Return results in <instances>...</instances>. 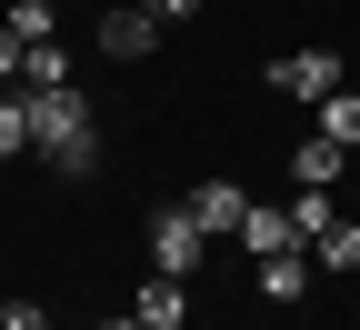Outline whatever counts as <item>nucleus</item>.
<instances>
[{"label":"nucleus","mask_w":360,"mask_h":330,"mask_svg":"<svg viewBox=\"0 0 360 330\" xmlns=\"http://www.w3.org/2000/svg\"><path fill=\"white\" fill-rule=\"evenodd\" d=\"M20 101H30L40 160H51L60 180H90V170H101V110L80 101V80H60V90H20Z\"/></svg>","instance_id":"1"},{"label":"nucleus","mask_w":360,"mask_h":330,"mask_svg":"<svg viewBox=\"0 0 360 330\" xmlns=\"http://www.w3.org/2000/svg\"><path fill=\"white\" fill-rule=\"evenodd\" d=\"M210 260V230L191 220V201H170V210H150V270H170V280H191Z\"/></svg>","instance_id":"2"},{"label":"nucleus","mask_w":360,"mask_h":330,"mask_svg":"<svg viewBox=\"0 0 360 330\" xmlns=\"http://www.w3.org/2000/svg\"><path fill=\"white\" fill-rule=\"evenodd\" d=\"M160 30H170V20L150 11V0H120V11H101V51H110V61H150Z\"/></svg>","instance_id":"3"},{"label":"nucleus","mask_w":360,"mask_h":330,"mask_svg":"<svg viewBox=\"0 0 360 330\" xmlns=\"http://www.w3.org/2000/svg\"><path fill=\"white\" fill-rule=\"evenodd\" d=\"M270 90H290V101H330V90H340V51H290V61H270Z\"/></svg>","instance_id":"4"},{"label":"nucleus","mask_w":360,"mask_h":330,"mask_svg":"<svg viewBox=\"0 0 360 330\" xmlns=\"http://www.w3.org/2000/svg\"><path fill=\"white\" fill-rule=\"evenodd\" d=\"M191 220L210 230V241H240V220H250V191H231V180H200V191H191Z\"/></svg>","instance_id":"5"},{"label":"nucleus","mask_w":360,"mask_h":330,"mask_svg":"<svg viewBox=\"0 0 360 330\" xmlns=\"http://www.w3.org/2000/svg\"><path fill=\"white\" fill-rule=\"evenodd\" d=\"M240 250H260V260H270V250H300V220H290L281 201H250V220H240Z\"/></svg>","instance_id":"6"},{"label":"nucleus","mask_w":360,"mask_h":330,"mask_svg":"<svg viewBox=\"0 0 360 330\" xmlns=\"http://www.w3.org/2000/svg\"><path fill=\"white\" fill-rule=\"evenodd\" d=\"M340 170H350V151H340V140H321V130H310L300 151H290V180H310V191H330Z\"/></svg>","instance_id":"7"},{"label":"nucleus","mask_w":360,"mask_h":330,"mask_svg":"<svg viewBox=\"0 0 360 330\" xmlns=\"http://www.w3.org/2000/svg\"><path fill=\"white\" fill-rule=\"evenodd\" d=\"M191 320V291H180L170 270H150V291H141V330H180Z\"/></svg>","instance_id":"8"},{"label":"nucleus","mask_w":360,"mask_h":330,"mask_svg":"<svg viewBox=\"0 0 360 330\" xmlns=\"http://www.w3.org/2000/svg\"><path fill=\"white\" fill-rule=\"evenodd\" d=\"M20 151H40V140H30V101L11 80V90H0V160H20Z\"/></svg>","instance_id":"9"},{"label":"nucleus","mask_w":360,"mask_h":330,"mask_svg":"<svg viewBox=\"0 0 360 330\" xmlns=\"http://www.w3.org/2000/svg\"><path fill=\"white\" fill-rule=\"evenodd\" d=\"M260 291H270V300H300V291H310V260H300V250H270V260H260Z\"/></svg>","instance_id":"10"},{"label":"nucleus","mask_w":360,"mask_h":330,"mask_svg":"<svg viewBox=\"0 0 360 330\" xmlns=\"http://www.w3.org/2000/svg\"><path fill=\"white\" fill-rule=\"evenodd\" d=\"M321 140L360 151V90H330V101H321Z\"/></svg>","instance_id":"11"},{"label":"nucleus","mask_w":360,"mask_h":330,"mask_svg":"<svg viewBox=\"0 0 360 330\" xmlns=\"http://www.w3.org/2000/svg\"><path fill=\"white\" fill-rule=\"evenodd\" d=\"M0 20L20 30V51H30V40H60V11H51V0H11V11H0Z\"/></svg>","instance_id":"12"},{"label":"nucleus","mask_w":360,"mask_h":330,"mask_svg":"<svg viewBox=\"0 0 360 330\" xmlns=\"http://www.w3.org/2000/svg\"><path fill=\"white\" fill-rule=\"evenodd\" d=\"M321 270H340V280L360 270V220H330L321 230Z\"/></svg>","instance_id":"13"},{"label":"nucleus","mask_w":360,"mask_h":330,"mask_svg":"<svg viewBox=\"0 0 360 330\" xmlns=\"http://www.w3.org/2000/svg\"><path fill=\"white\" fill-rule=\"evenodd\" d=\"M290 220H300V241H321L340 210H330V191H310V180H300V191H290Z\"/></svg>","instance_id":"14"},{"label":"nucleus","mask_w":360,"mask_h":330,"mask_svg":"<svg viewBox=\"0 0 360 330\" xmlns=\"http://www.w3.org/2000/svg\"><path fill=\"white\" fill-rule=\"evenodd\" d=\"M20 61H30V51H20V30L0 20V80H20Z\"/></svg>","instance_id":"15"},{"label":"nucleus","mask_w":360,"mask_h":330,"mask_svg":"<svg viewBox=\"0 0 360 330\" xmlns=\"http://www.w3.org/2000/svg\"><path fill=\"white\" fill-rule=\"evenodd\" d=\"M150 11H160V20H191V11H200V0H150Z\"/></svg>","instance_id":"16"},{"label":"nucleus","mask_w":360,"mask_h":330,"mask_svg":"<svg viewBox=\"0 0 360 330\" xmlns=\"http://www.w3.org/2000/svg\"><path fill=\"white\" fill-rule=\"evenodd\" d=\"M101 330H141V310H130V320H101Z\"/></svg>","instance_id":"17"},{"label":"nucleus","mask_w":360,"mask_h":330,"mask_svg":"<svg viewBox=\"0 0 360 330\" xmlns=\"http://www.w3.org/2000/svg\"><path fill=\"white\" fill-rule=\"evenodd\" d=\"M350 170H360V151H350Z\"/></svg>","instance_id":"18"},{"label":"nucleus","mask_w":360,"mask_h":330,"mask_svg":"<svg viewBox=\"0 0 360 330\" xmlns=\"http://www.w3.org/2000/svg\"><path fill=\"white\" fill-rule=\"evenodd\" d=\"M30 330H40V320H30Z\"/></svg>","instance_id":"19"}]
</instances>
